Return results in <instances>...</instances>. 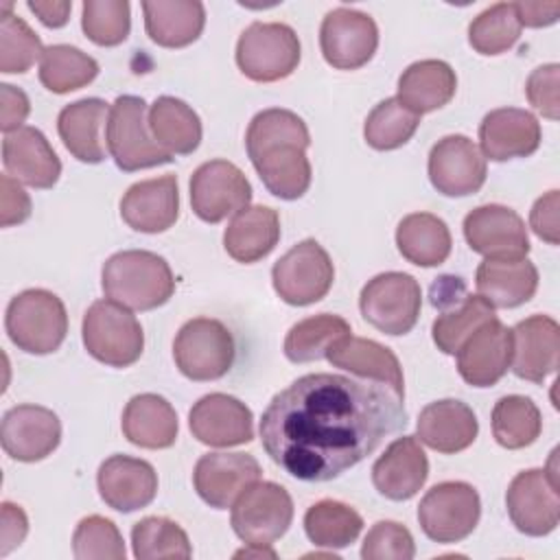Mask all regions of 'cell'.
<instances>
[{"mask_svg":"<svg viewBox=\"0 0 560 560\" xmlns=\"http://www.w3.org/2000/svg\"><path fill=\"white\" fill-rule=\"evenodd\" d=\"M376 46L378 26L372 15L348 7L326 13L319 28V48L332 68L357 70L374 57Z\"/></svg>","mask_w":560,"mask_h":560,"instance_id":"obj_15","label":"cell"},{"mask_svg":"<svg viewBox=\"0 0 560 560\" xmlns=\"http://www.w3.org/2000/svg\"><path fill=\"white\" fill-rule=\"evenodd\" d=\"M2 525H0V556H7L11 549H15L26 532H28V518L24 510L11 501H4L2 505Z\"/></svg>","mask_w":560,"mask_h":560,"instance_id":"obj_54","label":"cell"},{"mask_svg":"<svg viewBox=\"0 0 560 560\" xmlns=\"http://www.w3.org/2000/svg\"><path fill=\"white\" fill-rule=\"evenodd\" d=\"M512 363V328L492 317L457 350V372L472 387L499 383Z\"/></svg>","mask_w":560,"mask_h":560,"instance_id":"obj_21","label":"cell"},{"mask_svg":"<svg viewBox=\"0 0 560 560\" xmlns=\"http://www.w3.org/2000/svg\"><path fill=\"white\" fill-rule=\"evenodd\" d=\"M81 28L96 46H118L131 28L127 0H85L81 7Z\"/></svg>","mask_w":560,"mask_h":560,"instance_id":"obj_47","label":"cell"},{"mask_svg":"<svg viewBox=\"0 0 560 560\" xmlns=\"http://www.w3.org/2000/svg\"><path fill=\"white\" fill-rule=\"evenodd\" d=\"M521 28L514 2H497L470 22L468 44L479 55H501L518 42Z\"/></svg>","mask_w":560,"mask_h":560,"instance_id":"obj_44","label":"cell"},{"mask_svg":"<svg viewBox=\"0 0 560 560\" xmlns=\"http://www.w3.org/2000/svg\"><path fill=\"white\" fill-rule=\"evenodd\" d=\"M2 164L7 175L33 188H52L61 175V162L55 149L35 127H20L4 133Z\"/></svg>","mask_w":560,"mask_h":560,"instance_id":"obj_26","label":"cell"},{"mask_svg":"<svg viewBox=\"0 0 560 560\" xmlns=\"http://www.w3.org/2000/svg\"><path fill=\"white\" fill-rule=\"evenodd\" d=\"M332 280V260L315 238H304L293 245L276 260L271 269L276 293L291 306H308L319 302L330 291Z\"/></svg>","mask_w":560,"mask_h":560,"instance_id":"obj_10","label":"cell"},{"mask_svg":"<svg viewBox=\"0 0 560 560\" xmlns=\"http://www.w3.org/2000/svg\"><path fill=\"white\" fill-rule=\"evenodd\" d=\"M300 39L289 24L252 22L236 42V66L256 83L287 79L300 63Z\"/></svg>","mask_w":560,"mask_h":560,"instance_id":"obj_7","label":"cell"},{"mask_svg":"<svg viewBox=\"0 0 560 560\" xmlns=\"http://www.w3.org/2000/svg\"><path fill=\"white\" fill-rule=\"evenodd\" d=\"M188 427L192 438L206 446L228 448L254 440L252 409L238 398L221 392L206 394L192 405Z\"/></svg>","mask_w":560,"mask_h":560,"instance_id":"obj_18","label":"cell"},{"mask_svg":"<svg viewBox=\"0 0 560 560\" xmlns=\"http://www.w3.org/2000/svg\"><path fill=\"white\" fill-rule=\"evenodd\" d=\"M468 247L486 258H525L529 236L518 212L501 203H486L464 217Z\"/></svg>","mask_w":560,"mask_h":560,"instance_id":"obj_17","label":"cell"},{"mask_svg":"<svg viewBox=\"0 0 560 560\" xmlns=\"http://www.w3.org/2000/svg\"><path fill=\"white\" fill-rule=\"evenodd\" d=\"M429 179L446 197H466L477 192L488 175L486 158L479 147L462 133L444 136L431 147Z\"/></svg>","mask_w":560,"mask_h":560,"instance_id":"obj_16","label":"cell"},{"mask_svg":"<svg viewBox=\"0 0 560 560\" xmlns=\"http://www.w3.org/2000/svg\"><path fill=\"white\" fill-rule=\"evenodd\" d=\"M479 295L494 308H516L538 289V269L527 258H486L475 273Z\"/></svg>","mask_w":560,"mask_h":560,"instance_id":"obj_29","label":"cell"},{"mask_svg":"<svg viewBox=\"0 0 560 560\" xmlns=\"http://www.w3.org/2000/svg\"><path fill=\"white\" fill-rule=\"evenodd\" d=\"M416 545L411 532L396 521H378L363 538V560H411Z\"/></svg>","mask_w":560,"mask_h":560,"instance_id":"obj_49","label":"cell"},{"mask_svg":"<svg viewBox=\"0 0 560 560\" xmlns=\"http://www.w3.org/2000/svg\"><path fill=\"white\" fill-rule=\"evenodd\" d=\"M96 486L101 499L118 512L147 508L158 494L155 468L138 457L112 455L98 466Z\"/></svg>","mask_w":560,"mask_h":560,"instance_id":"obj_25","label":"cell"},{"mask_svg":"<svg viewBox=\"0 0 560 560\" xmlns=\"http://www.w3.org/2000/svg\"><path fill=\"white\" fill-rule=\"evenodd\" d=\"M420 125V116L407 109L396 96L381 101L368 114L363 125L365 142L376 151H392L411 140Z\"/></svg>","mask_w":560,"mask_h":560,"instance_id":"obj_45","label":"cell"},{"mask_svg":"<svg viewBox=\"0 0 560 560\" xmlns=\"http://www.w3.org/2000/svg\"><path fill=\"white\" fill-rule=\"evenodd\" d=\"M101 287L109 300L131 311H153L168 302L175 278L168 262L155 252L122 249L105 260Z\"/></svg>","mask_w":560,"mask_h":560,"instance_id":"obj_3","label":"cell"},{"mask_svg":"<svg viewBox=\"0 0 560 560\" xmlns=\"http://www.w3.org/2000/svg\"><path fill=\"white\" fill-rule=\"evenodd\" d=\"M142 11L147 35L164 48L197 42L206 26V7L199 0H144Z\"/></svg>","mask_w":560,"mask_h":560,"instance_id":"obj_33","label":"cell"},{"mask_svg":"<svg viewBox=\"0 0 560 560\" xmlns=\"http://www.w3.org/2000/svg\"><path fill=\"white\" fill-rule=\"evenodd\" d=\"M497 317L494 306L481 295H464V300L438 315L431 326V337L444 354H457L459 346L488 319Z\"/></svg>","mask_w":560,"mask_h":560,"instance_id":"obj_42","label":"cell"},{"mask_svg":"<svg viewBox=\"0 0 560 560\" xmlns=\"http://www.w3.org/2000/svg\"><path fill=\"white\" fill-rule=\"evenodd\" d=\"M109 105L103 98H81L66 105L57 118V131L72 158L85 164L105 160L103 125H107Z\"/></svg>","mask_w":560,"mask_h":560,"instance_id":"obj_31","label":"cell"},{"mask_svg":"<svg viewBox=\"0 0 560 560\" xmlns=\"http://www.w3.org/2000/svg\"><path fill=\"white\" fill-rule=\"evenodd\" d=\"M416 431L420 442L427 444L429 448L444 455H453L468 448L475 442L479 433V422L475 411L466 402L444 398L429 402L420 411Z\"/></svg>","mask_w":560,"mask_h":560,"instance_id":"obj_28","label":"cell"},{"mask_svg":"<svg viewBox=\"0 0 560 560\" xmlns=\"http://www.w3.org/2000/svg\"><path fill=\"white\" fill-rule=\"evenodd\" d=\"M558 208H560V195L558 190H549L547 195L536 199L529 212V228L538 238H542L549 245H558L560 241Z\"/></svg>","mask_w":560,"mask_h":560,"instance_id":"obj_52","label":"cell"},{"mask_svg":"<svg viewBox=\"0 0 560 560\" xmlns=\"http://www.w3.org/2000/svg\"><path fill=\"white\" fill-rule=\"evenodd\" d=\"M0 442L11 459L39 462L59 446L61 422L48 407L18 405L2 416Z\"/></svg>","mask_w":560,"mask_h":560,"instance_id":"obj_20","label":"cell"},{"mask_svg":"<svg viewBox=\"0 0 560 560\" xmlns=\"http://www.w3.org/2000/svg\"><path fill=\"white\" fill-rule=\"evenodd\" d=\"M481 516L477 490L466 481L435 483L418 505V523L435 542H459L472 534Z\"/></svg>","mask_w":560,"mask_h":560,"instance_id":"obj_11","label":"cell"},{"mask_svg":"<svg viewBox=\"0 0 560 560\" xmlns=\"http://www.w3.org/2000/svg\"><path fill=\"white\" fill-rule=\"evenodd\" d=\"M464 295H466V287L462 278H455V276H440L438 282H433L431 287V304L442 311L446 308V304L462 302Z\"/></svg>","mask_w":560,"mask_h":560,"instance_id":"obj_57","label":"cell"},{"mask_svg":"<svg viewBox=\"0 0 560 560\" xmlns=\"http://www.w3.org/2000/svg\"><path fill=\"white\" fill-rule=\"evenodd\" d=\"M37 33L15 13H2L0 20V72L22 74L44 55Z\"/></svg>","mask_w":560,"mask_h":560,"instance_id":"obj_46","label":"cell"},{"mask_svg":"<svg viewBox=\"0 0 560 560\" xmlns=\"http://www.w3.org/2000/svg\"><path fill=\"white\" fill-rule=\"evenodd\" d=\"M236 346L230 328L214 317L188 319L173 341L177 370L190 381H217L234 365Z\"/></svg>","mask_w":560,"mask_h":560,"instance_id":"obj_8","label":"cell"},{"mask_svg":"<svg viewBox=\"0 0 560 560\" xmlns=\"http://www.w3.org/2000/svg\"><path fill=\"white\" fill-rule=\"evenodd\" d=\"M96 59L70 44H52L39 59V81L55 94H68L85 88L96 79Z\"/></svg>","mask_w":560,"mask_h":560,"instance_id":"obj_40","label":"cell"},{"mask_svg":"<svg viewBox=\"0 0 560 560\" xmlns=\"http://www.w3.org/2000/svg\"><path fill=\"white\" fill-rule=\"evenodd\" d=\"M558 79H560V66L545 63V66H538L527 77V83H525L527 101L534 105V109H538L549 120H558L560 116Z\"/></svg>","mask_w":560,"mask_h":560,"instance_id":"obj_50","label":"cell"},{"mask_svg":"<svg viewBox=\"0 0 560 560\" xmlns=\"http://www.w3.org/2000/svg\"><path fill=\"white\" fill-rule=\"evenodd\" d=\"M31 217V197L18 179L0 175V225L11 228Z\"/></svg>","mask_w":560,"mask_h":560,"instance_id":"obj_51","label":"cell"},{"mask_svg":"<svg viewBox=\"0 0 560 560\" xmlns=\"http://www.w3.org/2000/svg\"><path fill=\"white\" fill-rule=\"evenodd\" d=\"M260 464L249 453H206L197 459L192 483L201 501L214 510H228L260 479Z\"/></svg>","mask_w":560,"mask_h":560,"instance_id":"obj_19","label":"cell"},{"mask_svg":"<svg viewBox=\"0 0 560 560\" xmlns=\"http://www.w3.org/2000/svg\"><path fill=\"white\" fill-rule=\"evenodd\" d=\"M105 138L109 155L125 173L173 162V155L153 140L147 122V103L140 96L122 94L112 103Z\"/></svg>","mask_w":560,"mask_h":560,"instance_id":"obj_6","label":"cell"},{"mask_svg":"<svg viewBox=\"0 0 560 560\" xmlns=\"http://www.w3.org/2000/svg\"><path fill=\"white\" fill-rule=\"evenodd\" d=\"M72 553L77 560H125V540L116 523L92 514L79 521L72 534Z\"/></svg>","mask_w":560,"mask_h":560,"instance_id":"obj_48","label":"cell"},{"mask_svg":"<svg viewBox=\"0 0 560 560\" xmlns=\"http://www.w3.org/2000/svg\"><path fill=\"white\" fill-rule=\"evenodd\" d=\"M125 438L140 448H168L177 440V413L160 394H138L129 398L120 420Z\"/></svg>","mask_w":560,"mask_h":560,"instance_id":"obj_32","label":"cell"},{"mask_svg":"<svg viewBox=\"0 0 560 560\" xmlns=\"http://www.w3.org/2000/svg\"><path fill=\"white\" fill-rule=\"evenodd\" d=\"M363 529L361 514L348 503L322 499L304 514V532L315 547L341 549L352 545Z\"/></svg>","mask_w":560,"mask_h":560,"instance_id":"obj_39","label":"cell"},{"mask_svg":"<svg viewBox=\"0 0 560 560\" xmlns=\"http://www.w3.org/2000/svg\"><path fill=\"white\" fill-rule=\"evenodd\" d=\"M9 339L28 354L55 352L68 332L63 302L46 289H26L11 298L4 315Z\"/></svg>","mask_w":560,"mask_h":560,"instance_id":"obj_4","label":"cell"},{"mask_svg":"<svg viewBox=\"0 0 560 560\" xmlns=\"http://www.w3.org/2000/svg\"><path fill=\"white\" fill-rule=\"evenodd\" d=\"M0 98H2V109H0V129L4 133H11L20 127H24L22 122L26 120L28 112H31V103L28 96L11 85V83H2L0 85Z\"/></svg>","mask_w":560,"mask_h":560,"instance_id":"obj_53","label":"cell"},{"mask_svg":"<svg viewBox=\"0 0 560 560\" xmlns=\"http://www.w3.org/2000/svg\"><path fill=\"white\" fill-rule=\"evenodd\" d=\"M276 558V551L269 547V545H247L245 549H241V551H236L234 553V558Z\"/></svg>","mask_w":560,"mask_h":560,"instance_id":"obj_58","label":"cell"},{"mask_svg":"<svg viewBox=\"0 0 560 560\" xmlns=\"http://www.w3.org/2000/svg\"><path fill=\"white\" fill-rule=\"evenodd\" d=\"M521 26L540 28L549 26L560 18V2H514Z\"/></svg>","mask_w":560,"mask_h":560,"instance_id":"obj_55","label":"cell"},{"mask_svg":"<svg viewBox=\"0 0 560 560\" xmlns=\"http://www.w3.org/2000/svg\"><path fill=\"white\" fill-rule=\"evenodd\" d=\"M280 241V217L269 206H247L234 214L223 232V247L236 262L265 258Z\"/></svg>","mask_w":560,"mask_h":560,"instance_id":"obj_34","label":"cell"},{"mask_svg":"<svg viewBox=\"0 0 560 560\" xmlns=\"http://www.w3.org/2000/svg\"><path fill=\"white\" fill-rule=\"evenodd\" d=\"M81 335L88 354L112 368L136 363L144 348V332L136 315L109 298L92 302L83 315Z\"/></svg>","mask_w":560,"mask_h":560,"instance_id":"obj_5","label":"cell"},{"mask_svg":"<svg viewBox=\"0 0 560 560\" xmlns=\"http://www.w3.org/2000/svg\"><path fill=\"white\" fill-rule=\"evenodd\" d=\"M308 144L306 122L295 112L282 107L258 112L245 133L247 155L265 188L287 201L300 199L311 186Z\"/></svg>","mask_w":560,"mask_h":560,"instance_id":"obj_2","label":"cell"},{"mask_svg":"<svg viewBox=\"0 0 560 560\" xmlns=\"http://www.w3.org/2000/svg\"><path fill=\"white\" fill-rule=\"evenodd\" d=\"M131 547L138 560L190 558L188 534L166 516H144L131 527Z\"/></svg>","mask_w":560,"mask_h":560,"instance_id":"obj_43","label":"cell"},{"mask_svg":"<svg viewBox=\"0 0 560 560\" xmlns=\"http://www.w3.org/2000/svg\"><path fill=\"white\" fill-rule=\"evenodd\" d=\"M120 217L136 232H166L179 217L177 177L162 175L129 186L120 199Z\"/></svg>","mask_w":560,"mask_h":560,"instance_id":"obj_24","label":"cell"},{"mask_svg":"<svg viewBox=\"0 0 560 560\" xmlns=\"http://www.w3.org/2000/svg\"><path fill=\"white\" fill-rule=\"evenodd\" d=\"M26 7L48 28L63 26L70 18V11H72V2H68V0H28Z\"/></svg>","mask_w":560,"mask_h":560,"instance_id":"obj_56","label":"cell"},{"mask_svg":"<svg viewBox=\"0 0 560 560\" xmlns=\"http://www.w3.org/2000/svg\"><path fill=\"white\" fill-rule=\"evenodd\" d=\"M326 359L335 368L346 370L357 378H368L374 383L389 385L398 396L405 398L402 368L398 357L387 346H381L374 339L348 335L330 348Z\"/></svg>","mask_w":560,"mask_h":560,"instance_id":"obj_30","label":"cell"},{"mask_svg":"<svg viewBox=\"0 0 560 560\" xmlns=\"http://www.w3.org/2000/svg\"><path fill=\"white\" fill-rule=\"evenodd\" d=\"M396 245L402 258L418 267H438L451 254L448 225L431 212H411L396 228Z\"/></svg>","mask_w":560,"mask_h":560,"instance_id":"obj_37","label":"cell"},{"mask_svg":"<svg viewBox=\"0 0 560 560\" xmlns=\"http://www.w3.org/2000/svg\"><path fill=\"white\" fill-rule=\"evenodd\" d=\"M540 431H542V416L532 398L510 394L494 402L492 435L503 448H510V451L525 448L536 442Z\"/></svg>","mask_w":560,"mask_h":560,"instance_id":"obj_41","label":"cell"},{"mask_svg":"<svg viewBox=\"0 0 560 560\" xmlns=\"http://www.w3.org/2000/svg\"><path fill=\"white\" fill-rule=\"evenodd\" d=\"M429 477V459L413 435L396 438L372 466L374 488L392 501L418 494Z\"/></svg>","mask_w":560,"mask_h":560,"instance_id":"obj_27","label":"cell"},{"mask_svg":"<svg viewBox=\"0 0 560 560\" xmlns=\"http://www.w3.org/2000/svg\"><path fill=\"white\" fill-rule=\"evenodd\" d=\"M505 505L514 527L527 536H547L560 521L558 477L547 468L521 470L505 492Z\"/></svg>","mask_w":560,"mask_h":560,"instance_id":"obj_13","label":"cell"},{"mask_svg":"<svg viewBox=\"0 0 560 560\" xmlns=\"http://www.w3.org/2000/svg\"><path fill=\"white\" fill-rule=\"evenodd\" d=\"M293 521L291 494L273 481H254L232 505V529L247 545H271Z\"/></svg>","mask_w":560,"mask_h":560,"instance_id":"obj_12","label":"cell"},{"mask_svg":"<svg viewBox=\"0 0 560 560\" xmlns=\"http://www.w3.org/2000/svg\"><path fill=\"white\" fill-rule=\"evenodd\" d=\"M389 385L315 372L278 392L260 418L265 453L300 481H330L407 424Z\"/></svg>","mask_w":560,"mask_h":560,"instance_id":"obj_1","label":"cell"},{"mask_svg":"<svg viewBox=\"0 0 560 560\" xmlns=\"http://www.w3.org/2000/svg\"><path fill=\"white\" fill-rule=\"evenodd\" d=\"M422 291L411 273L385 271L368 280L359 308L368 324L385 335H407L420 315Z\"/></svg>","mask_w":560,"mask_h":560,"instance_id":"obj_9","label":"cell"},{"mask_svg":"<svg viewBox=\"0 0 560 560\" xmlns=\"http://www.w3.org/2000/svg\"><path fill=\"white\" fill-rule=\"evenodd\" d=\"M252 201V184L228 160L203 162L190 177L192 212L206 223H219L241 212Z\"/></svg>","mask_w":560,"mask_h":560,"instance_id":"obj_14","label":"cell"},{"mask_svg":"<svg viewBox=\"0 0 560 560\" xmlns=\"http://www.w3.org/2000/svg\"><path fill=\"white\" fill-rule=\"evenodd\" d=\"M560 326L549 315H529L512 328V372L532 383H542L558 370Z\"/></svg>","mask_w":560,"mask_h":560,"instance_id":"obj_22","label":"cell"},{"mask_svg":"<svg viewBox=\"0 0 560 560\" xmlns=\"http://www.w3.org/2000/svg\"><path fill=\"white\" fill-rule=\"evenodd\" d=\"M153 140L171 155H188L201 142V120L197 112L175 96H158L147 112Z\"/></svg>","mask_w":560,"mask_h":560,"instance_id":"obj_36","label":"cell"},{"mask_svg":"<svg viewBox=\"0 0 560 560\" xmlns=\"http://www.w3.org/2000/svg\"><path fill=\"white\" fill-rule=\"evenodd\" d=\"M538 118L518 107H499L483 116L479 125V144L483 158L492 162H508L527 158L540 147Z\"/></svg>","mask_w":560,"mask_h":560,"instance_id":"obj_23","label":"cell"},{"mask_svg":"<svg viewBox=\"0 0 560 560\" xmlns=\"http://www.w3.org/2000/svg\"><path fill=\"white\" fill-rule=\"evenodd\" d=\"M350 335V324L330 313H319L293 324L284 337V357L293 363L326 359L330 348Z\"/></svg>","mask_w":560,"mask_h":560,"instance_id":"obj_38","label":"cell"},{"mask_svg":"<svg viewBox=\"0 0 560 560\" xmlns=\"http://www.w3.org/2000/svg\"><path fill=\"white\" fill-rule=\"evenodd\" d=\"M457 90L455 70L442 59H422L407 70H402L398 79V101L422 116L427 112H435L444 107Z\"/></svg>","mask_w":560,"mask_h":560,"instance_id":"obj_35","label":"cell"}]
</instances>
